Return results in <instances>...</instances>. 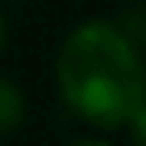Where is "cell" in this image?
Listing matches in <instances>:
<instances>
[{"label":"cell","mask_w":146,"mask_h":146,"mask_svg":"<svg viewBox=\"0 0 146 146\" xmlns=\"http://www.w3.org/2000/svg\"><path fill=\"white\" fill-rule=\"evenodd\" d=\"M56 83L63 100L103 129L129 123L146 103V76L136 46L103 20L80 23L66 36L56 60Z\"/></svg>","instance_id":"1"},{"label":"cell","mask_w":146,"mask_h":146,"mask_svg":"<svg viewBox=\"0 0 146 146\" xmlns=\"http://www.w3.org/2000/svg\"><path fill=\"white\" fill-rule=\"evenodd\" d=\"M20 119H23V93L0 76V133L20 126Z\"/></svg>","instance_id":"2"},{"label":"cell","mask_w":146,"mask_h":146,"mask_svg":"<svg viewBox=\"0 0 146 146\" xmlns=\"http://www.w3.org/2000/svg\"><path fill=\"white\" fill-rule=\"evenodd\" d=\"M119 33L126 36V40L146 43V7H136V10H129L126 17H123V27H119Z\"/></svg>","instance_id":"3"},{"label":"cell","mask_w":146,"mask_h":146,"mask_svg":"<svg viewBox=\"0 0 146 146\" xmlns=\"http://www.w3.org/2000/svg\"><path fill=\"white\" fill-rule=\"evenodd\" d=\"M129 133H133V143L136 146H146V103L129 116Z\"/></svg>","instance_id":"4"},{"label":"cell","mask_w":146,"mask_h":146,"mask_svg":"<svg viewBox=\"0 0 146 146\" xmlns=\"http://www.w3.org/2000/svg\"><path fill=\"white\" fill-rule=\"evenodd\" d=\"M3 46H7V23H3V17H0V53H3Z\"/></svg>","instance_id":"5"},{"label":"cell","mask_w":146,"mask_h":146,"mask_svg":"<svg viewBox=\"0 0 146 146\" xmlns=\"http://www.w3.org/2000/svg\"><path fill=\"white\" fill-rule=\"evenodd\" d=\"M73 146H106V143H100V139H83V143H73Z\"/></svg>","instance_id":"6"}]
</instances>
